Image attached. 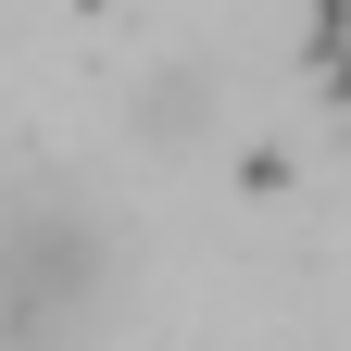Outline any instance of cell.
<instances>
[{
	"label": "cell",
	"mask_w": 351,
	"mask_h": 351,
	"mask_svg": "<svg viewBox=\"0 0 351 351\" xmlns=\"http://www.w3.org/2000/svg\"><path fill=\"white\" fill-rule=\"evenodd\" d=\"M113 301V239L63 189L0 201V351H75Z\"/></svg>",
	"instance_id": "1"
}]
</instances>
